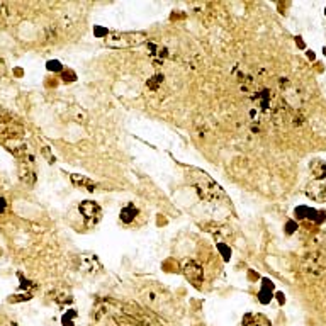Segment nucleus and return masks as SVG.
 <instances>
[{"label":"nucleus","mask_w":326,"mask_h":326,"mask_svg":"<svg viewBox=\"0 0 326 326\" xmlns=\"http://www.w3.org/2000/svg\"><path fill=\"white\" fill-rule=\"evenodd\" d=\"M184 275L192 285L197 287V289H201L202 287V284H204V269L199 262L185 260L184 262Z\"/></svg>","instance_id":"nucleus-5"},{"label":"nucleus","mask_w":326,"mask_h":326,"mask_svg":"<svg viewBox=\"0 0 326 326\" xmlns=\"http://www.w3.org/2000/svg\"><path fill=\"white\" fill-rule=\"evenodd\" d=\"M138 214H140V209H138L135 204H126V206L121 209L119 219L123 224H131L132 221L138 218Z\"/></svg>","instance_id":"nucleus-8"},{"label":"nucleus","mask_w":326,"mask_h":326,"mask_svg":"<svg viewBox=\"0 0 326 326\" xmlns=\"http://www.w3.org/2000/svg\"><path fill=\"white\" fill-rule=\"evenodd\" d=\"M296 216H297V219L314 221V219H318V211H314V209L306 207V206H299L296 209Z\"/></svg>","instance_id":"nucleus-12"},{"label":"nucleus","mask_w":326,"mask_h":326,"mask_svg":"<svg viewBox=\"0 0 326 326\" xmlns=\"http://www.w3.org/2000/svg\"><path fill=\"white\" fill-rule=\"evenodd\" d=\"M306 196L314 202H326V179L311 180L306 185Z\"/></svg>","instance_id":"nucleus-6"},{"label":"nucleus","mask_w":326,"mask_h":326,"mask_svg":"<svg viewBox=\"0 0 326 326\" xmlns=\"http://www.w3.org/2000/svg\"><path fill=\"white\" fill-rule=\"evenodd\" d=\"M324 54H326V48H324Z\"/></svg>","instance_id":"nucleus-21"},{"label":"nucleus","mask_w":326,"mask_h":326,"mask_svg":"<svg viewBox=\"0 0 326 326\" xmlns=\"http://www.w3.org/2000/svg\"><path fill=\"white\" fill-rule=\"evenodd\" d=\"M5 206H7V202H5L4 197H0V214L5 211Z\"/></svg>","instance_id":"nucleus-19"},{"label":"nucleus","mask_w":326,"mask_h":326,"mask_svg":"<svg viewBox=\"0 0 326 326\" xmlns=\"http://www.w3.org/2000/svg\"><path fill=\"white\" fill-rule=\"evenodd\" d=\"M324 14H326V10H324Z\"/></svg>","instance_id":"nucleus-23"},{"label":"nucleus","mask_w":326,"mask_h":326,"mask_svg":"<svg viewBox=\"0 0 326 326\" xmlns=\"http://www.w3.org/2000/svg\"><path fill=\"white\" fill-rule=\"evenodd\" d=\"M189 182L196 189L199 197L204 199V201L219 202V201H223V199H226L223 187H221L214 179H211L206 172H202V170L190 168L189 170Z\"/></svg>","instance_id":"nucleus-1"},{"label":"nucleus","mask_w":326,"mask_h":326,"mask_svg":"<svg viewBox=\"0 0 326 326\" xmlns=\"http://www.w3.org/2000/svg\"><path fill=\"white\" fill-rule=\"evenodd\" d=\"M46 68L49 71H62L63 66H62V63H60V62H48L46 63Z\"/></svg>","instance_id":"nucleus-17"},{"label":"nucleus","mask_w":326,"mask_h":326,"mask_svg":"<svg viewBox=\"0 0 326 326\" xmlns=\"http://www.w3.org/2000/svg\"><path fill=\"white\" fill-rule=\"evenodd\" d=\"M141 43H146V34L145 32H119L112 31L106 36V44L109 48H132L140 46Z\"/></svg>","instance_id":"nucleus-2"},{"label":"nucleus","mask_w":326,"mask_h":326,"mask_svg":"<svg viewBox=\"0 0 326 326\" xmlns=\"http://www.w3.org/2000/svg\"><path fill=\"white\" fill-rule=\"evenodd\" d=\"M19 175H21L22 182H26V184H34L36 182V174H34V170H32L31 163H21Z\"/></svg>","instance_id":"nucleus-11"},{"label":"nucleus","mask_w":326,"mask_h":326,"mask_svg":"<svg viewBox=\"0 0 326 326\" xmlns=\"http://www.w3.org/2000/svg\"><path fill=\"white\" fill-rule=\"evenodd\" d=\"M79 211L82 214V218L85 219V223L88 226H95L101 223L102 219V209L97 202L93 201H82L79 206Z\"/></svg>","instance_id":"nucleus-4"},{"label":"nucleus","mask_w":326,"mask_h":326,"mask_svg":"<svg viewBox=\"0 0 326 326\" xmlns=\"http://www.w3.org/2000/svg\"><path fill=\"white\" fill-rule=\"evenodd\" d=\"M294 229H296V223H292V221H291V223H289V235L294 233Z\"/></svg>","instance_id":"nucleus-20"},{"label":"nucleus","mask_w":326,"mask_h":326,"mask_svg":"<svg viewBox=\"0 0 326 326\" xmlns=\"http://www.w3.org/2000/svg\"><path fill=\"white\" fill-rule=\"evenodd\" d=\"M309 172H311L314 180L326 179V162H323V160H313L309 163Z\"/></svg>","instance_id":"nucleus-10"},{"label":"nucleus","mask_w":326,"mask_h":326,"mask_svg":"<svg viewBox=\"0 0 326 326\" xmlns=\"http://www.w3.org/2000/svg\"><path fill=\"white\" fill-rule=\"evenodd\" d=\"M250 326H272V323H270L269 319L263 316V314H257V316L252 318Z\"/></svg>","instance_id":"nucleus-13"},{"label":"nucleus","mask_w":326,"mask_h":326,"mask_svg":"<svg viewBox=\"0 0 326 326\" xmlns=\"http://www.w3.org/2000/svg\"><path fill=\"white\" fill-rule=\"evenodd\" d=\"M160 84H163V76L162 75H155L153 79H150L146 82V87L151 88V90H157V88L160 87Z\"/></svg>","instance_id":"nucleus-14"},{"label":"nucleus","mask_w":326,"mask_h":326,"mask_svg":"<svg viewBox=\"0 0 326 326\" xmlns=\"http://www.w3.org/2000/svg\"><path fill=\"white\" fill-rule=\"evenodd\" d=\"M70 180H71V184L76 185V187H80V189H85L88 192H93L95 190V187L97 184L93 182L92 179H88V177L85 175H70Z\"/></svg>","instance_id":"nucleus-9"},{"label":"nucleus","mask_w":326,"mask_h":326,"mask_svg":"<svg viewBox=\"0 0 326 326\" xmlns=\"http://www.w3.org/2000/svg\"><path fill=\"white\" fill-rule=\"evenodd\" d=\"M196 326H202V324H196Z\"/></svg>","instance_id":"nucleus-22"},{"label":"nucleus","mask_w":326,"mask_h":326,"mask_svg":"<svg viewBox=\"0 0 326 326\" xmlns=\"http://www.w3.org/2000/svg\"><path fill=\"white\" fill-rule=\"evenodd\" d=\"M301 270L309 277H319L326 270V255L321 252H309L308 255L302 257Z\"/></svg>","instance_id":"nucleus-3"},{"label":"nucleus","mask_w":326,"mask_h":326,"mask_svg":"<svg viewBox=\"0 0 326 326\" xmlns=\"http://www.w3.org/2000/svg\"><path fill=\"white\" fill-rule=\"evenodd\" d=\"M79 265H80V269L87 274H97L102 270L101 260H99V257L93 255V253H82V255L79 257Z\"/></svg>","instance_id":"nucleus-7"},{"label":"nucleus","mask_w":326,"mask_h":326,"mask_svg":"<svg viewBox=\"0 0 326 326\" xmlns=\"http://www.w3.org/2000/svg\"><path fill=\"white\" fill-rule=\"evenodd\" d=\"M226 246H228V245H224V243H219V245H218L219 252H221V255H223L224 260H228L229 255H231V250H229V248H226Z\"/></svg>","instance_id":"nucleus-16"},{"label":"nucleus","mask_w":326,"mask_h":326,"mask_svg":"<svg viewBox=\"0 0 326 326\" xmlns=\"http://www.w3.org/2000/svg\"><path fill=\"white\" fill-rule=\"evenodd\" d=\"M75 311H70V313H66L65 316H63V326H73V319H75Z\"/></svg>","instance_id":"nucleus-15"},{"label":"nucleus","mask_w":326,"mask_h":326,"mask_svg":"<svg viewBox=\"0 0 326 326\" xmlns=\"http://www.w3.org/2000/svg\"><path fill=\"white\" fill-rule=\"evenodd\" d=\"M63 80H66V82H75L76 80V75L73 73V71H65V73H63Z\"/></svg>","instance_id":"nucleus-18"}]
</instances>
